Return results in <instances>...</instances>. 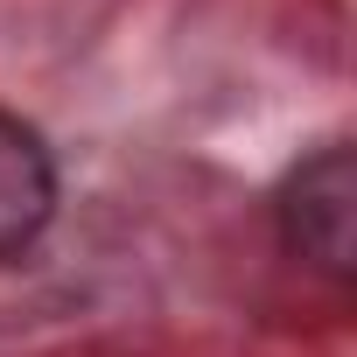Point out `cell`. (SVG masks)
I'll return each instance as SVG.
<instances>
[{
  "label": "cell",
  "instance_id": "cell-1",
  "mask_svg": "<svg viewBox=\"0 0 357 357\" xmlns=\"http://www.w3.org/2000/svg\"><path fill=\"white\" fill-rule=\"evenodd\" d=\"M280 238L315 273H329V280L350 273V147H322V154H308L287 175V190H280Z\"/></svg>",
  "mask_w": 357,
  "mask_h": 357
},
{
  "label": "cell",
  "instance_id": "cell-2",
  "mask_svg": "<svg viewBox=\"0 0 357 357\" xmlns=\"http://www.w3.org/2000/svg\"><path fill=\"white\" fill-rule=\"evenodd\" d=\"M56 218V161L43 133L15 112H0V266L22 259Z\"/></svg>",
  "mask_w": 357,
  "mask_h": 357
}]
</instances>
